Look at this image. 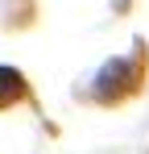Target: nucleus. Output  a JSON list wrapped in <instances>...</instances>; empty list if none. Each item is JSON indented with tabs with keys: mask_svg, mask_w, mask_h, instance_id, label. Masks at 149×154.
<instances>
[{
	"mask_svg": "<svg viewBox=\"0 0 149 154\" xmlns=\"http://www.w3.org/2000/svg\"><path fill=\"white\" fill-rule=\"evenodd\" d=\"M29 96V79L17 67H0V108H13Z\"/></svg>",
	"mask_w": 149,
	"mask_h": 154,
	"instance_id": "2",
	"label": "nucleus"
},
{
	"mask_svg": "<svg viewBox=\"0 0 149 154\" xmlns=\"http://www.w3.org/2000/svg\"><path fill=\"white\" fill-rule=\"evenodd\" d=\"M128 67V58H112L104 71L95 75V83H91V92H95V100H120L124 92L133 88V79H124L120 71Z\"/></svg>",
	"mask_w": 149,
	"mask_h": 154,
	"instance_id": "1",
	"label": "nucleus"
}]
</instances>
